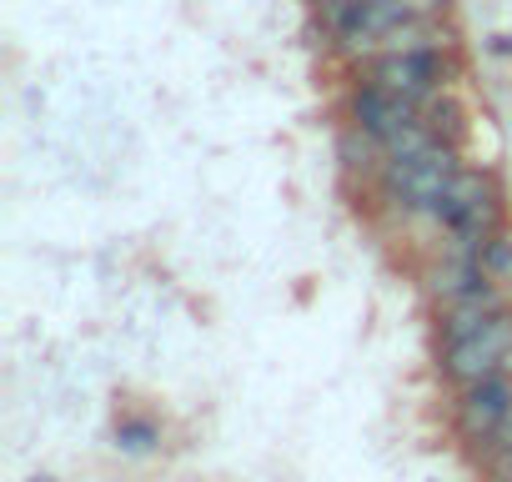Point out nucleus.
Returning <instances> with one entry per match:
<instances>
[{
  "label": "nucleus",
  "instance_id": "f8f14e48",
  "mask_svg": "<svg viewBox=\"0 0 512 482\" xmlns=\"http://www.w3.org/2000/svg\"><path fill=\"white\" fill-rule=\"evenodd\" d=\"M402 21H442L447 16V0H397Z\"/></svg>",
  "mask_w": 512,
  "mask_h": 482
},
{
  "label": "nucleus",
  "instance_id": "423d86ee",
  "mask_svg": "<svg viewBox=\"0 0 512 482\" xmlns=\"http://www.w3.org/2000/svg\"><path fill=\"white\" fill-rule=\"evenodd\" d=\"M502 307H507V302H502V292H497L492 282H482L477 292H467L462 302H452V307L442 312V347H452V342H462V337L482 332Z\"/></svg>",
  "mask_w": 512,
  "mask_h": 482
},
{
  "label": "nucleus",
  "instance_id": "39448f33",
  "mask_svg": "<svg viewBox=\"0 0 512 482\" xmlns=\"http://www.w3.org/2000/svg\"><path fill=\"white\" fill-rule=\"evenodd\" d=\"M422 111L412 106V101H402V96H392V91H382L377 81H367V86H357L352 91V121L362 126V131H372L382 146H392L412 121H417Z\"/></svg>",
  "mask_w": 512,
  "mask_h": 482
},
{
  "label": "nucleus",
  "instance_id": "1a4fd4ad",
  "mask_svg": "<svg viewBox=\"0 0 512 482\" xmlns=\"http://www.w3.org/2000/svg\"><path fill=\"white\" fill-rule=\"evenodd\" d=\"M487 191H492V181H487L482 171H457V176H452V186L442 191V201H437L432 221H442V226L452 231V226H457V221H462V216L487 196Z\"/></svg>",
  "mask_w": 512,
  "mask_h": 482
},
{
  "label": "nucleus",
  "instance_id": "9d476101",
  "mask_svg": "<svg viewBox=\"0 0 512 482\" xmlns=\"http://www.w3.org/2000/svg\"><path fill=\"white\" fill-rule=\"evenodd\" d=\"M422 121H427V131H432L437 141H447V146L462 141V106H457V101H447V96L427 101V106H422Z\"/></svg>",
  "mask_w": 512,
  "mask_h": 482
},
{
  "label": "nucleus",
  "instance_id": "ddd939ff",
  "mask_svg": "<svg viewBox=\"0 0 512 482\" xmlns=\"http://www.w3.org/2000/svg\"><path fill=\"white\" fill-rule=\"evenodd\" d=\"M116 437H121V447L146 452V447L156 442V427H151V422H121V427H116Z\"/></svg>",
  "mask_w": 512,
  "mask_h": 482
},
{
  "label": "nucleus",
  "instance_id": "f03ea898",
  "mask_svg": "<svg viewBox=\"0 0 512 482\" xmlns=\"http://www.w3.org/2000/svg\"><path fill=\"white\" fill-rule=\"evenodd\" d=\"M507 357H512V307H502L482 332H472V337L442 347V372H447V382L472 387V382L497 377V372L507 367Z\"/></svg>",
  "mask_w": 512,
  "mask_h": 482
},
{
  "label": "nucleus",
  "instance_id": "4468645a",
  "mask_svg": "<svg viewBox=\"0 0 512 482\" xmlns=\"http://www.w3.org/2000/svg\"><path fill=\"white\" fill-rule=\"evenodd\" d=\"M492 477H512V447L492 457Z\"/></svg>",
  "mask_w": 512,
  "mask_h": 482
},
{
  "label": "nucleus",
  "instance_id": "9b49d317",
  "mask_svg": "<svg viewBox=\"0 0 512 482\" xmlns=\"http://www.w3.org/2000/svg\"><path fill=\"white\" fill-rule=\"evenodd\" d=\"M482 272L492 277V282H502V277H512V236L507 231H497L492 241H487V247H482Z\"/></svg>",
  "mask_w": 512,
  "mask_h": 482
},
{
  "label": "nucleus",
  "instance_id": "f257e3e1",
  "mask_svg": "<svg viewBox=\"0 0 512 482\" xmlns=\"http://www.w3.org/2000/svg\"><path fill=\"white\" fill-rule=\"evenodd\" d=\"M457 171H462V166H457V146L432 141V146H422V151H412V156H387L377 186L387 191V201H392L397 211H427V216H432Z\"/></svg>",
  "mask_w": 512,
  "mask_h": 482
},
{
  "label": "nucleus",
  "instance_id": "2eb2a0df",
  "mask_svg": "<svg viewBox=\"0 0 512 482\" xmlns=\"http://www.w3.org/2000/svg\"><path fill=\"white\" fill-rule=\"evenodd\" d=\"M492 482H512V477H492Z\"/></svg>",
  "mask_w": 512,
  "mask_h": 482
},
{
  "label": "nucleus",
  "instance_id": "7ed1b4c3",
  "mask_svg": "<svg viewBox=\"0 0 512 482\" xmlns=\"http://www.w3.org/2000/svg\"><path fill=\"white\" fill-rule=\"evenodd\" d=\"M367 81H377L382 91H392V96H402V101H412L422 111L427 101L442 96L447 61H442V51H387V56H372V76Z\"/></svg>",
  "mask_w": 512,
  "mask_h": 482
},
{
  "label": "nucleus",
  "instance_id": "0eeeda50",
  "mask_svg": "<svg viewBox=\"0 0 512 482\" xmlns=\"http://www.w3.org/2000/svg\"><path fill=\"white\" fill-rule=\"evenodd\" d=\"M337 161H342V171L352 176V181H382V166H387V146L372 136V131H362L357 121L337 136Z\"/></svg>",
  "mask_w": 512,
  "mask_h": 482
},
{
  "label": "nucleus",
  "instance_id": "20e7f679",
  "mask_svg": "<svg viewBox=\"0 0 512 482\" xmlns=\"http://www.w3.org/2000/svg\"><path fill=\"white\" fill-rule=\"evenodd\" d=\"M507 417H512V377L507 372L462 387V397H457V432H462V442L492 447V437L502 432Z\"/></svg>",
  "mask_w": 512,
  "mask_h": 482
},
{
  "label": "nucleus",
  "instance_id": "6e6552de",
  "mask_svg": "<svg viewBox=\"0 0 512 482\" xmlns=\"http://www.w3.org/2000/svg\"><path fill=\"white\" fill-rule=\"evenodd\" d=\"M482 282H492V277L482 272V262H477V257H462V252H452L447 262H437V267L427 272V292H432L442 307L462 302V297H467V292H477Z\"/></svg>",
  "mask_w": 512,
  "mask_h": 482
}]
</instances>
